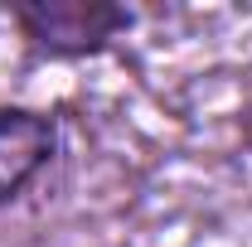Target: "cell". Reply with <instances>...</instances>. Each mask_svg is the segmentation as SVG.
Returning <instances> with one entry per match:
<instances>
[{
  "instance_id": "7a4b0ae2",
  "label": "cell",
  "mask_w": 252,
  "mask_h": 247,
  "mask_svg": "<svg viewBox=\"0 0 252 247\" xmlns=\"http://www.w3.org/2000/svg\"><path fill=\"white\" fill-rule=\"evenodd\" d=\"M63 155V122L44 107L0 102V209L20 204Z\"/></svg>"
},
{
  "instance_id": "6da1fadb",
  "label": "cell",
  "mask_w": 252,
  "mask_h": 247,
  "mask_svg": "<svg viewBox=\"0 0 252 247\" xmlns=\"http://www.w3.org/2000/svg\"><path fill=\"white\" fill-rule=\"evenodd\" d=\"M10 20L20 39H30L34 49L54 59H78L122 39L136 25V10L112 5V0H15Z\"/></svg>"
}]
</instances>
